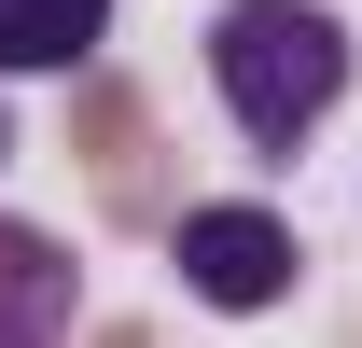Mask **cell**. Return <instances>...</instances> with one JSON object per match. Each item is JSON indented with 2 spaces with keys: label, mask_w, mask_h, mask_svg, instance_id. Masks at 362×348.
I'll list each match as a JSON object with an SVG mask.
<instances>
[{
  "label": "cell",
  "mask_w": 362,
  "mask_h": 348,
  "mask_svg": "<svg viewBox=\"0 0 362 348\" xmlns=\"http://www.w3.org/2000/svg\"><path fill=\"white\" fill-rule=\"evenodd\" d=\"M168 265H181V293L209 306V320H265V306H293V279H307V251H293V223H279L265 195L181 209L168 223Z\"/></svg>",
  "instance_id": "2"
},
{
  "label": "cell",
  "mask_w": 362,
  "mask_h": 348,
  "mask_svg": "<svg viewBox=\"0 0 362 348\" xmlns=\"http://www.w3.org/2000/svg\"><path fill=\"white\" fill-rule=\"evenodd\" d=\"M209 98H223V126L251 139V153H307L320 126H334V98H349V14L334 0H223L209 14Z\"/></svg>",
  "instance_id": "1"
},
{
  "label": "cell",
  "mask_w": 362,
  "mask_h": 348,
  "mask_svg": "<svg viewBox=\"0 0 362 348\" xmlns=\"http://www.w3.org/2000/svg\"><path fill=\"white\" fill-rule=\"evenodd\" d=\"M84 335V251L0 209V348H70Z\"/></svg>",
  "instance_id": "3"
},
{
  "label": "cell",
  "mask_w": 362,
  "mask_h": 348,
  "mask_svg": "<svg viewBox=\"0 0 362 348\" xmlns=\"http://www.w3.org/2000/svg\"><path fill=\"white\" fill-rule=\"evenodd\" d=\"M98 42H112V0H0V84L98 70Z\"/></svg>",
  "instance_id": "4"
},
{
  "label": "cell",
  "mask_w": 362,
  "mask_h": 348,
  "mask_svg": "<svg viewBox=\"0 0 362 348\" xmlns=\"http://www.w3.org/2000/svg\"><path fill=\"white\" fill-rule=\"evenodd\" d=\"M0 168H14V112H0Z\"/></svg>",
  "instance_id": "5"
}]
</instances>
